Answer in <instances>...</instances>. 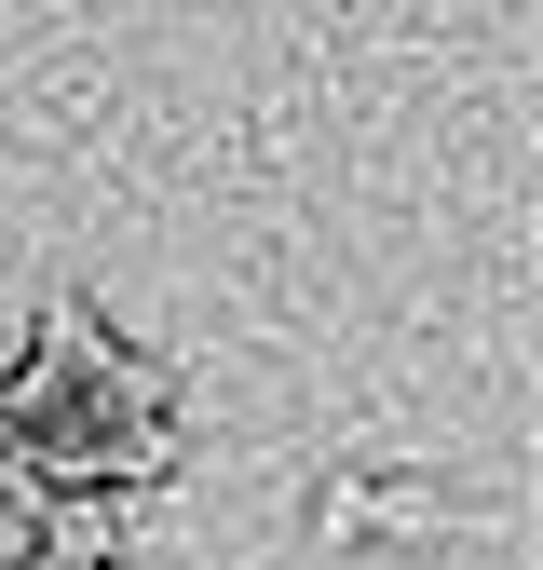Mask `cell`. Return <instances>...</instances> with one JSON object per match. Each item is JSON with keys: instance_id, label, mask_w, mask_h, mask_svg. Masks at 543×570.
Returning <instances> with one entry per match:
<instances>
[{"instance_id": "1", "label": "cell", "mask_w": 543, "mask_h": 570, "mask_svg": "<svg viewBox=\"0 0 543 570\" xmlns=\"http://www.w3.org/2000/svg\"><path fill=\"white\" fill-rule=\"evenodd\" d=\"M28 570H122V503L109 489H55V503H28Z\"/></svg>"}, {"instance_id": "2", "label": "cell", "mask_w": 543, "mask_h": 570, "mask_svg": "<svg viewBox=\"0 0 543 570\" xmlns=\"http://www.w3.org/2000/svg\"><path fill=\"white\" fill-rule=\"evenodd\" d=\"M313 517H326V530H422L435 503H422V489H367V475H354V489H326Z\"/></svg>"}, {"instance_id": "3", "label": "cell", "mask_w": 543, "mask_h": 570, "mask_svg": "<svg viewBox=\"0 0 543 570\" xmlns=\"http://www.w3.org/2000/svg\"><path fill=\"white\" fill-rule=\"evenodd\" d=\"M0 489H14V503H41V475H28V407L0 394Z\"/></svg>"}]
</instances>
